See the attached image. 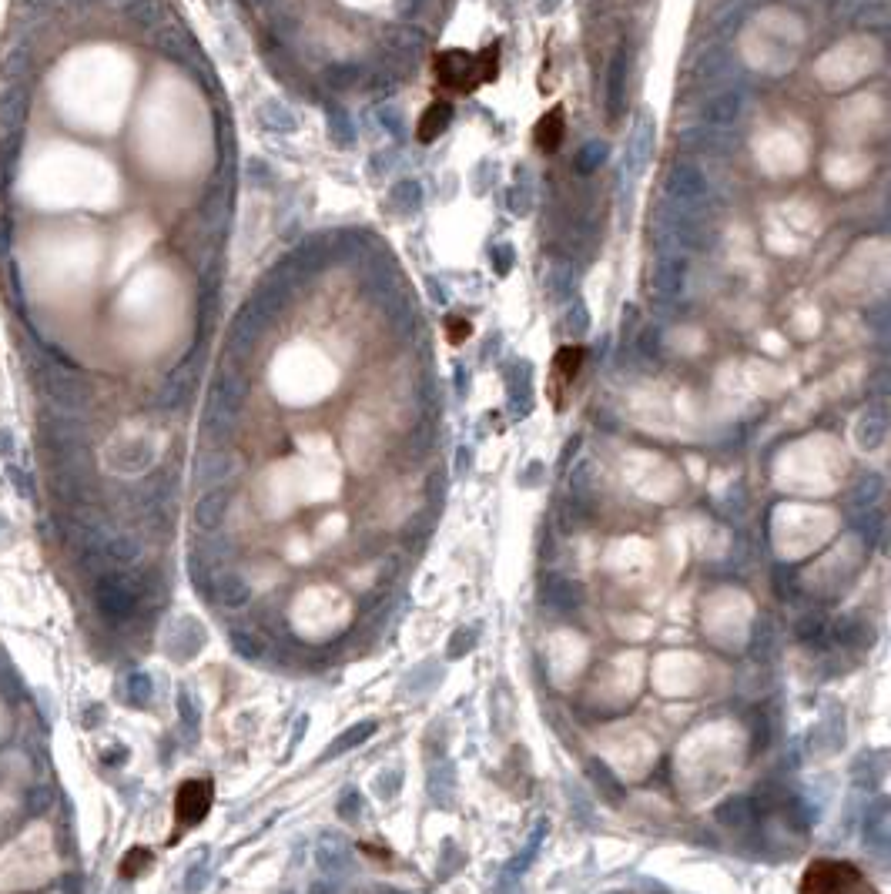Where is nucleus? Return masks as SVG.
<instances>
[{"mask_svg": "<svg viewBox=\"0 0 891 894\" xmlns=\"http://www.w3.org/2000/svg\"><path fill=\"white\" fill-rule=\"evenodd\" d=\"M191 386H195V362L185 359L165 382H161V389H158V396H155L158 409H165V412L181 409L188 402V396H191Z\"/></svg>", "mask_w": 891, "mask_h": 894, "instance_id": "obj_11", "label": "nucleus"}, {"mask_svg": "<svg viewBox=\"0 0 891 894\" xmlns=\"http://www.w3.org/2000/svg\"><path fill=\"white\" fill-rule=\"evenodd\" d=\"M563 134H567V118H563V108H550L536 124V148L540 151H557Z\"/></svg>", "mask_w": 891, "mask_h": 894, "instance_id": "obj_24", "label": "nucleus"}, {"mask_svg": "<svg viewBox=\"0 0 891 894\" xmlns=\"http://www.w3.org/2000/svg\"><path fill=\"white\" fill-rule=\"evenodd\" d=\"M11 456H14V432L0 426V459H11Z\"/></svg>", "mask_w": 891, "mask_h": 894, "instance_id": "obj_52", "label": "nucleus"}, {"mask_svg": "<svg viewBox=\"0 0 891 894\" xmlns=\"http://www.w3.org/2000/svg\"><path fill=\"white\" fill-rule=\"evenodd\" d=\"M128 697H131V704L145 707L151 700V677L148 674H131L128 677Z\"/></svg>", "mask_w": 891, "mask_h": 894, "instance_id": "obj_41", "label": "nucleus"}, {"mask_svg": "<svg viewBox=\"0 0 891 894\" xmlns=\"http://www.w3.org/2000/svg\"><path fill=\"white\" fill-rule=\"evenodd\" d=\"M590 489V463H580L577 469L570 473V496L573 499H583Z\"/></svg>", "mask_w": 891, "mask_h": 894, "instance_id": "obj_43", "label": "nucleus"}, {"mask_svg": "<svg viewBox=\"0 0 891 894\" xmlns=\"http://www.w3.org/2000/svg\"><path fill=\"white\" fill-rule=\"evenodd\" d=\"M359 811H362L359 794H356V791H346V794H342V801H339V814L346 817V821H356Z\"/></svg>", "mask_w": 891, "mask_h": 894, "instance_id": "obj_48", "label": "nucleus"}, {"mask_svg": "<svg viewBox=\"0 0 891 894\" xmlns=\"http://www.w3.org/2000/svg\"><path fill=\"white\" fill-rule=\"evenodd\" d=\"M11 252V218L0 221V255Z\"/></svg>", "mask_w": 891, "mask_h": 894, "instance_id": "obj_54", "label": "nucleus"}, {"mask_svg": "<svg viewBox=\"0 0 891 894\" xmlns=\"http://www.w3.org/2000/svg\"><path fill=\"white\" fill-rule=\"evenodd\" d=\"M419 7H423V0H399L396 14L399 17H413V14H419Z\"/></svg>", "mask_w": 891, "mask_h": 894, "instance_id": "obj_55", "label": "nucleus"}, {"mask_svg": "<svg viewBox=\"0 0 891 894\" xmlns=\"http://www.w3.org/2000/svg\"><path fill=\"white\" fill-rule=\"evenodd\" d=\"M212 596L228 610H242L252 600V583L235 570H218L212 583Z\"/></svg>", "mask_w": 891, "mask_h": 894, "instance_id": "obj_15", "label": "nucleus"}, {"mask_svg": "<svg viewBox=\"0 0 891 894\" xmlns=\"http://www.w3.org/2000/svg\"><path fill=\"white\" fill-rule=\"evenodd\" d=\"M178 714H181V720H185L188 730L198 727V707H195V700H191L188 690H181L178 694Z\"/></svg>", "mask_w": 891, "mask_h": 894, "instance_id": "obj_44", "label": "nucleus"}, {"mask_svg": "<svg viewBox=\"0 0 891 894\" xmlns=\"http://www.w3.org/2000/svg\"><path fill=\"white\" fill-rule=\"evenodd\" d=\"M624 101H627V54L620 51L610 61V71H607V114H610V121L620 118Z\"/></svg>", "mask_w": 891, "mask_h": 894, "instance_id": "obj_18", "label": "nucleus"}, {"mask_svg": "<svg viewBox=\"0 0 891 894\" xmlns=\"http://www.w3.org/2000/svg\"><path fill=\"white\" fill-rule=\"evenodd\" d=\"M714 814H717V821H721L724 828L744 831V828H751L754 817H758V804H754L751 794H734V797H727V801L717 807Z\"/></svg>", "mask_w": 891, "mask_h": 894, "instance_id": "obj_16", "label": "nucleus"}, {"mask_svg": "<svg viewBox=\"0 0 891 894\" xmlns=\"http://www.w3.org/2000/svg\"><path fill=\"white\" fill-rule=\"evenodd\" d=\"M603 161H607V144H603V141H587L580 148V155H577V171H580V175H593V171H597Z\"/></svg>", "mask_w": 891, "mask_h": 894, "instance_id": "obj_34", "label": "nucleus"}, {"mask_svg": "<svg viewBox=\"0 0 891 894\" xmlns=\"http://www.w3.org/2000/svg\"><path fill=\"white\" fill-rule=\"evenodd\" d=\"M741 114H744V94L734 88L717 91L704 104V124H711V128H731Z\"/></svg>", "mask_w": 891, "mask_h": 894, "instance_id": "obj_14", "label": "nucleus"}, {"mask_svg": "<svg viewBox=\"0 0 891 894\" xmlns=\"http://www.w3.org/2000/svg\"><path fill=\"white\" fill-rule=\"evenodd\" d=\"M389 205L402 211V215H413V211L423 205V188H419V181H399V185L389 191Z\"/></svg>", "mask_w": 891, "mask_h": 894, "instance_id": "obj_30", "label": "nucleus"}, {"mask_svg": "<svg viewBox=\"0 0 891 894\" xmlns=\"http://www.w3.org/2000/svg\"><path fill=\"white\" fill-rule=\"evenodd\" d=\"M546 288L553 292V298H570L573 295V275L563 265L550 268V272H546Z\"/></svg>", "mask_w": 891, "mask_h": 894, "instance_id": "obj_39", "label": "nucleus"}, {"mask_svg": "<svg viewBox=\"0 0 891 894\" xmlns=\"http://www.w3.org/2000/svg\"><path fill=\"white\" fill-rule=\"evenodd\" d=\"M664 188L670 198L680 201V205H694V201H701L707 195V178L694 161H674V165L667 168Z\"/></svg>", "mask_w": 891, "mask_h": 894, "instance_id": "obj_5", "label": "nucleus"}, {"mask_svg": "<svg viewBox=\"0 0 891 894\" xmlns=\"http://www.w3.org/2000/svg\"><path fill=\"white\" fill-rule=\"evenodd\" d=\"M245 175H248V181H252V185H268V181H272V171H268V165H265L262 158H248Z\"/></svg>", "mask_w": 891, "mask_h": 894, "instance_id": "obj_45", "label": "nucleus"}, {"mask_svg": "<svg viewBox=\"0 0 891 894\" xmlns=\"http://www.w3.org/2000/svg\"><path fill=\"white\" fill-rule=\"evenodd\" d=\"M463 335H469V325H466V322H459V319H453V325H449V339L459 342V339H463Z\"/></svg>", "mask_w": 891, "mask_h": 894, "instance_id": "obj_57", "label": "nucleus"}, {"mask_svg": "<svg viewBox=\"0 0 891 894\" xmlns=\"http://www.w3.org/2000/svg\"><path fill=\"white\" fill-rule=\"evenodd\" d=\"M399 784H402V771L399 767H389L386 774L376 777V794L382 797V801H392V797L399 794Z\"/></svg>", "mask_w": 891, "mask_h": 894, "instance_id": "obj_42", "label": "nucleus"}, {"mask_svg": "<svg viewBox=\"0 0 891 894\" xmlns=\"http://www.w3.org/2000/svg\"><path fill=\"white\" fill-rule=\"evenodd\" d=\"M654 148H657V118L650 111H640L637 121H634V128H630L627 151H624L630 175H634V178L644 175L647 165H650V158H654Z\"/></svg>", "mask_w": 891, "mask_h": 894, "instance_id": "obj_4", "label": "nucleus"}, {"mask_svg": "<svg viewBox=\"0 0 891 894\" xmlns=\"http://www.w3.org/2000/svg\"><path fill=\"white\" fill-rule=\"evenodd\" d=\"M774 637H778V630H774V623L768 617L758 620V627H754V637H751V650L758 653V657H771L774 650Z\"/></svg>", "mask_w": 891, "mask_h": 894, "instance_id": "obj_36", "label": "nucleus"}, {"mask_svg": "<svg viewBox=\"0 0 891 894\" xmlns=\"http://www.w3.org/2000/svg\"><path fill=\"white\" fill-rule=\"evenodd\" d=\"M7 479H11V483H14L17 496H34V483H31V476H27L21 466H7Z\"/></svg>", "mask_w": 891, "mask_h": 894, "instance_id": "obj_46", "label": "nucleus"}, {"mask_svg": "<svg viewBox=\"0 0 891 894\" xmlns=\"http://www.w3.org/2000/svg\"><path fill=\"white\" fill-rule=\"evenodd\" d=\"M94 603H98L101 617L108 623L131 620L141 610L138 576L118 573V570H104L101 576H94Z\"/></svg>", "mask_w": 891, "mask_h": 894, "instance_id": "obj_3", "label": "nucleus"}, {"mask_svg": "<svg viewBox=\"0 0 891 894\" xmlns=\"http://www.w3.org/2000/svg\"><path fill=\"white\" fill-rule=\"evenodd\" d=\"M379 121L382 128H386L389 134H399L402 131V114L392 108V104H386V108H379Z\"/></svg>", "mask_w": 891, "mask_h": 894, "instance_id": "obj_50", "label": "nucleus"}, {"mask_svg": "<svg viewBox=\"0 0 891 894\" xmlns=\"http://www.w3.org/2000/svg\"><path fill=\"white\" fill-rule=\"evenodd\" d=\"M47 801H51V797H47V791H37V794L31 797V801H27V811L37 814V811H41V807H44Z\"/></svg>", "mask_w": 891, "mask_h": 894, "instance_id": "obj_56", "label": "nucleus"}, {"mask_svg": "<svg viewBox=\"0 0 891 894\" xmlns=\"http://www.w3.org/2000/svg\"><path fill=\"white\" fill-rule=\"evenodd\" d=\"M208 807H212V784H208V781H188V784H181L178 801H175V811H178V821L181 824H198L201 817L208 814Z\"/></svg>", "mask_w": 891, "mask_h": 894, "instance_id": "obj_13", "label": "nucleus"}, {"mask_svg": "<svg viewBox=\"0 0 891 894\" xmlns=\"http://www.w3.org/2000/svg\"><path fill=\"white\" fill-rule=\"evenodd\" d=\"M258 124H262L265 131H272V134H295V128H299L292 108L289 104H282L279 98H268V101L258 104Z\"/></svg>", "mask_w": 891, "mask_h": 894, "instance_id": "obj_20", "label": "nucleus"}, {"mask_svg": "<svg viewBox=\"0 0 891 894\" xmlns=\"http://www.w3.org/2000/svg\"><path fill=\"white\" fill-rule=\"evenodd\" d=\"M580 359H583V349H577V345H567V349H560L557 365H553V372H557V376H560L563 382H570L573 376H577Z\"/></svg>", "mask_w": 891, "mask_h": 894, "instance_id": "obj_37", "label": "nucleus"}, {"mask_svg": "<svg viewBox=\"0 0 891 894\" xmlns=\"http://www.w3.org/2000/svg\"><path fill=\"white\" fill-rule=\"evenodd\" d=\"M838 640L848 643V647H865V643H871V633H865L861 623L845 620V623H838Z\"/></svg>", "mask_w": 891, "mask_h": 894, "instance_id": "obj_40", "label": "nucleus"}, {"mask_svg": "<svg viewBox=\"0 0 891 894\" xmlns=\"http://www.w3.org/2000/svg\"><path fill=\"white\" fill-rule=\"evenodd\" d=\"M436 78L443 81L446 88L466 91L469 84H479L476 81V57L469 54V51H446V54H439Z\"/></svg>", "mask_w": 891, "mask_h": 894, "instance_id": "obj_9", "label": "nucleus"}, {"mask_svg": "<svg viewBox=\"0 0 891 894\" xmlns=\"http://www.w3.org/2000/svg\"><path fill=\"white\" fill-rule=\"evenodd\" d=\"M151 463H155V446L145 439H134L128 442V446H121L118 453L111 456V466L118 469V473H145V469H151Z\"/></svg>", "mask_w": 891, "mask_h": 894, "instance_id": "obj_17", "label": "nucleus"}, {"mask_svg": "<svg viewBox=\"0 0 891 894\" xmlns=\"http://www.w3.org/2000/svg\"><path fill=\"white\" fill-rule=\"evenodd\" d=\"M34 67V51L24 37H17L0 54V84H27Z\"/></svg>", "mask_w": 891, "mask_h": 894, "instance_id": "obj_12", "label": "nucleus"}, {"mask_svg": "<svg viewBox=\"0 0 891 894\" xmlns=\"http://www.w3.org/2000/svg\"><path fill=\"white\" fill-rule=\"evenodd\" d=\"M567 319H570V322H567V329H570L573 335H583V332H587V329H590V315H587V309H583V305H580V302H577V305H573V309H570V315H567Z\"/></svg>", "mask_w": 891, "mask_h": 894, "instance_id": "obj_47", "label": "nucleus"}, {"mask_svg": "<svg viewBox=\"0 0 891 894\" xmlns=\"http://www.w3.org/2000/svg\"><path fill=\"white\" fill-rule=\"evenodd\" d=\"M61 0H14V21L17 24H37L47 14H54V7Z\"/></svg>", "mask_w": 891, "mask_h": 894, "instance_id": "obj_32", "label": "nucleus"}, {"mask_svg": "<svg viewBox=\"0 0 891 894\" xmlns=\"http://www.w3.org/2000/svg\"><path fill=\"white\" fill-rule=\"evenodd\" d=\"M319 868L322 871H346L349 868V851H346V844H342L339 838H325L322 844H319Z\"/></svg>", "mask_w": 891, "mask_h": 894, "instance_id": "obj_31", "label": "nucleus"}, {"mask_svg": "<svg viewBox=\"0 0 891 894\" xmlns=\"http://www.w3.org/2000/svg\"><path fill=\"white\" fill-rule=\"evenodd\" d=\"M372 730H376V720H362V724L349 727L346 734H342V737L335 740V744L329 747V751H325V757H335V754H346V751H352V747L362 744V740H369Z\"/></svg>", "mask_w": 891, "mask_h": 894, "instance_id": "obj_33", "label": "nucleus"}, {"mask_svg": "<svg viewBox=\"0 0 891 894\" xmlns=\"http://www.w3.org/2000/svg\"><path fill=\"white\" fill-rule=\"evenodd\" d=\"M885 436H888V422H885L881 412H868V416H861V422H858V446L861 449L881 446Z\"/></svg>", "mask_w": 891, "mask_h": 894, "instance_id": "obj_29", "label": "nucleus"}, {"mask_svg": "<svg viewBox=\"0 0 891 894\" xmlns=\"http://www.w3.org/2000/svg\"><path fill=\"white\" fill-rule=\"evenodd\" d=\"M242 402H245V382L235 372H218L205 406V436L225 439L235 426L238 412H242Z\"/></svg>", "mask_w": 891, "mask_h": 894, "instance_id": "obj_2", "label": "nucleus"}, {"mask_svg": "<svg viewBox=\"0 0 891 894\" xmlns=\"http://www.w3.org/2000/svg\"><path fill=\"white\" fill-rule=\"evenodd\" d=\"M31 114V88L27 84H0V138L27 128Z\"/></svg>", "mask_w": 891, "mask_h": 894, "instance_id": "obj_7", "label": "nucleus"}, {"mask_svg": "<svg viewBox=\"0 0 891 894\" xmlns=\"http://www.w3.org/2000/svg\"><path fill=\"white\" fill-rule=\"evenodd\" d=\"M429 794H433V801H439L443 807L453 804V797H456V767L449 761L436 764L433 771H429Z\"/></svg>", "mask_w": 891, "mask_h": 894, "instance_id": "obj_26", "label": "nucleus"}, {"mask_svg": "<svg viewBox=\"0 0 891 894\" xmlns=\"http://www.w3.org/2000/svg\"><path fill=\"white\" fill-rule=\"evenodd\" d=\"M104 556H108V563L118 566V570L134 566L141 560V540L134 533H111L108 543H104Z\"/></svg>", "mask_w": 891, "mask_h": 894, "instance_id": "obj_21", "label": "nucleus"}, {"mask_svg": "<svg viewBox=\"0 0 891 894\" xmlns=\"http://www.w3.org/2000/svg\"><path fill=\"white\" fill-rule=\"evenodd\" d=\"M794 633H798V637H801L804 643L825 640L828 623H825V617H821V613H808V617H801V620H798V627H794Z\"/></svg>", "mask_w": 891, "mask_h": 894, "instance_id": "obj_38", "label": "nucleus"}, {"mask_svg": "<svg viewBox=\"0 0 891 894\" xmlns=\"http://www.w3.org/2000/svg\"><path fill=\"white\" fill-rule=\"evenodd\" d=\"M493 258L500 262V272H510V262H513V248L510 245H500L493 248Z\"/></svg>", "mask_w": 891, "mask_h": 894, "instance_id": "obj_53", "label": "nucleus"}, {"mask_svg": "<svg viewBox=\"0 0 891 894\" xmlns=\"http://www.w3.org/2000/svg\"><path fill=\"white\" fill-rule=\"evenodd\" d=\"M687 285V258L680 255H660V262L650 275V292L657 302H677Z\"/></svg>", "mask_w": 891, "mask_h": 894, "instance_id": "obj_6", "label": "nucleus"}, {"mask_svg": "<svg viewBox=\"0 0 891 894\" xmlns=\"http://www.w3.org/2000/svg\"><path fill=\"white\" fill-rule=\"evenodd\" d=\"M7 530H11V526H7V519L0 516V533H7Z\"/></svg>", "mask_w": 891, "mask_h": 894, "instance_id": "obj_58", "label": "nucleus"}, {"mask_svg": "<svg viewBox=\"0 0 891 894\" xmlns=\"http://www.w3.org/2000/svg\"><path fill=\"white\" fill-rule=\"evenodd\" d=\"M228 506H232V493H228L225 486H215V489H205V493L198 496L195 509H191V519H195V530L201 533H218L228 516Z\"/></svg>", "mask_w": 891, "mask_h": 894, "instance_id": "obj_8", "label": "nucleus"}, {"mask_svg": "<svg viewBox=\"0 0 891 894\" xmlns=\"http://www.w3.org/2000/svg\"><path fill=\"white\" fill-rule=\"evenodd\" d=\"M201 643H205V630H201V623L185 617V620H178L175 630H171L168 650L175 653L178 660H188V657H195V653L201 650Z\"/></svg>", "mask_w": 891, "mask_h": 894, "instance_id": "obj_19", "label": "nucleus"}, {"mask_svg": "<svg viewBox=\"0 0 891 894\" xmlns=\"http://www.w3.org/2000/svg\"><path fill=\"white\" fill-rule=\"evenodd\" d=\"M235 473H238V459L232 453H225V449H215V453L198 456V463H195V486H201V489L225 486Z\"/></svg>", "mask_w": 891, "mask_h": 894, "instance_id": "obj_10", "label": "nucleus"}, {"mask_svg": "<svg viewBox=\"0 0 891 894\" xmlns=\"http://www.w3.org/2000/svg\"><path fill=\"white\" fill-rule=\"evenodd\" d=\"M637 349L644 352L647 359H654L657 349H660V332L657 329H644V335H640V342H637Z\"/></svg>", "mask_w": 891, "mask_h": 894, "instance_id": "obj_51", "label": "nucleus"}, {"mask_svg": "<svg viewBox=\"0 0 891 894\" xmlns=\"http://www.w3.org/2000/svg\"><path fill=\"white\" fill-rule=\"evenodd\" d=\"M449 121H453V108H449L446 101L429 104L426 114H423V121H419V141H433V138H439V134H443V131L449 128Z\"/></svg>", "mask_w": 891, "mask_h": 894, "instance_id": "obj_27", "label": "nucleus"}, {"mask_svg": "<svg viewBox=\"0 0 891 894\" xmlns=\"http://www.w3.org/2000/svg\"><path fill=\"white\" fill-rule=\"evenodd\" d=\"M473 640H476V630H456L453 633V640H449V657H463V647L469 650L473 647Z\"/></svg>", "mask_w": 891, "mask_h": 894, "instance_id": "obj_49", "label": "nucleus"}, {"mask_svg": "<svg viewBox=\"0 0 891 894\" xmlns=\"http://www.w3.org/2000/svg\"><path fill=\"white\" fill-rule=\"evenodd\" d=\"M329 141L335 148H352V121L342 111H329Z\"/></svg>", "mask_w": 891, "mask_h": 894, "instance_id": "obj_35", "label": "nucleus"}, {"mask_svg": "<svg viewBox=\"0 0 891 894\" xmlns=\"http://www.w3.org/2000/svg\"><path fill=\"white\" fill-rule=\"evenodd\" d=\"M121 14H124V21L134 27V31H155V27H161V4L158 0H124Z\"/></svg>", "mask_w": 891, "mask_h": 894, "instance_id": "obj_23", "label": "nucleus"}, {"mask_svg": "<svg viewBox=\"0 0 891 894\" xmlns=\"http://www.w3.org/2000/svg\"><path fill=\"white\" fill-rule=\"evenodd\" d=\"M34 382H37V392H41V399L47 402L51 409H61V412H88L94 392H91V382L78 376V369L71 365H61V362H47L41 359L37 362V372H34Z\"/></svg>", "mask_w": 891, "mask_h": 894, "instance_id": "obj_1", "label": "nucleus"}, {"mask_svg": "<svg viewBox=\"0 0 891 894\" xmlns=\"http://www.w3.org/2000/svg\"><path fill=\"white\" fill-rule=\"evenodd\" d=\"M228 643L242 660H262L265 657V640L258 637L252 627H232L228 630Z\"/></svg>", "mask_w": 891, "mask_h": 894, "instance_id": "obj_28", "label": "nucleus"}, {"mask_svg": "<svg viewBox=\"0 0 891 894\" xmlns=\"http://www.w3.org/2000/svg\"><path fill=\"white\" fill-rule=\"evenodd\" d=\"M881 493H885V479L881 476H861L855 486H851L848 493V506L858 509V513H868V509H875V503L881 499Z\"/></svg>", "mask_w": 891, "mask_h": 894, "instance_id": "obj_25", "label": "nucleus"}, {"mask_svg": "<svg viewBox=\"0 0 891 894\" xmlns=\"http://www.w3.org/2000/svg\"><path fill=\"white\" fill-rule=\"evenodd\" d=\"M546 600L557 610H573L583 603V586L577 580H570V576H550L546 580Z\"/></svg>", "mask_w": 891, "mask_h": 894, "instance_id": "obj_22", "label": "nucleus"}]
</instances>
